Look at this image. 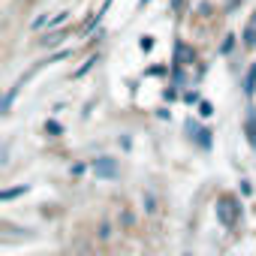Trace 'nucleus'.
Masks as SVG:
<instances>
[{"mask_svg": "<svg viewBox=\"0 0 256 256\" xmlns=\"http://www.w3.org/2000/svg\"><path fill=\"white\" fill-rule=\"evenodd\" d=\"M24 190H28V187H18V190H6V193H0V199H4V202H6V199H16V196H22Z\"/></svg>", "mask_w": 256, "mask_h": 256, "instance_id": "obj_6", "label": "nucleus"}, {"mask_svg": "<svg viewBox=\"0 0 256 256\" xmlns=\"http://www.w3.org/2000/svg\"><path fill=\"white\" fill-rule=\"evenodd\" d=\"M229 208H232V199H223V202H220V220H223L226 226H232V211H229Z\"/></svg>", "mask_w": 256, "mask_h": 256, "instance_id": "obj_3", "label": "nucleus"}, {"mask_svg": "<svg viewBox=\"0 0 256 256\" xmlns=\"http://www.w3.org/2000/svg\"><path fill=\"white\" fill-rule=\"evenodd\" d=\"M244 136H247L250 148H256V112H253V108L244 114Z\"/></svg>", "mask_w": 256, "mask_h": 256, "instance_id": "obj_1", "label": "nucleus"}, {"mask_svg": "<svg viewBox=\"0 0 256 256\" xmlns=\"http://www.w3.org/2000/svg\"><path fill=\"white\" fill-rule=\"evenodd\" d=\"M244 46H247V48H256V12L250 16V22H247V28H244Z\"/></svg>", "mask_w": 256, "mask_h": 256, "instance_id": "obj_2", "label": "nucleus"}, {"mask_svg": "<svg viewBox=\"0 0 256 256\" xmlns=\"http://www.w3.org/2000/svg\"><path fill=\"white\" fill-rule=\"evenodd\" d=\"M244 90H247V94L256 90V64L250 66V72H247V78H244Z\"/></svg>", "mask_w": 256, "mask_h": 256, "instance_id": "obj_5", "label": "nucleus"}, {"mask_svg": "<svg viewBox=\"0 0 256 256\" xmlns=\"http://www.w3.org/2000/svg\"><path fill=\"white\" fill-rule=\"evenodd\" d=\"M66 18H70V12H60V16H54V22H48V28H60Z\"/></svg>", "mask_w": 256, "mask_h": 256, "instance_id": "obj_7", "label": "nucleus"}, {"mask_svg": "<svg viewBox=\"0 0 256 256\" xmlns=\"http://www.w3.org/2000/svg\"><path fill=\"white\" fill-rule=\"evenodd\" d=\"M96 175H114V163L112 160H96Z\"/></svg>", "mask_w": 256, "mask_h": 256, "instance_id": "obj_4", "label": "nucleus"}]
</instances>
